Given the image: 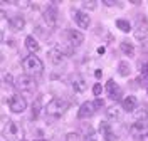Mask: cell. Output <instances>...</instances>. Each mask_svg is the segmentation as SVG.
<instances>
[{"label": "cell", "instance_id": "1", "mask_svg": "<svg viewBox=\"0 0 148 141\" xmlns=\"http://www.w3.org/2000/svg\"><path fill=\"white\" fill-rule=\"evenodd\" d=\"M67 108H69V106H67V101L61 99V97H54V99L44 108V111H46L47 119H59V118L67 111Z\"/></svg>", "mask_w": 148, "mask_h": 141}, {"label": "cell", "instance_id": "4", "mask_svg": "<svg viewBox=\"0 0 148 141\" xmlns=\"http://www.w3.org/2000/svg\"><path fill=\"white\" fill-rule=\"evenodd\" d=\"M42 17H44V22L47 24L49 29H56L57 25H59V12H57V9H56L52 3L47 5L46 9H44Z\"/></svg>", "mask_w": 148, "mask_h": 141}, {"label": "cell", "instance_id": "30", "mask_svg": "<svg viewBox=\"0 0 148 141\" xmlns=\"http://www.w3.org/2000/svg\"><path fill=\"white\" fill-rule=\"evenodd\" d=\"M141 76H143L145 79H148V62L141 66Z\"/></svg>", "mask_w": 148, "mask_h": 141}, {"label": "cell", "instance_id": "24", "mask_svg": "<svg viewBox=\"0 0 148 141\" xmlns=\"http://www.w3.org/2000/svg\"><path fill=\"white\" fill-rule=\"evenodd\" d=\"M99 131H101V134H103V136H104V134H108V133L111 131L110 123H108V121H103L101 124H99Z\"/></svg>", "mask_w": 148, "mask_h": 141}, {"label": "cell", "instance_id": "23", "mask_svg": "<svg viewBox=\"0 0 148 141\" xmlns=\"http://www.w3.org/2000/svg\"><path fill=\"white\" fill-rule=\"evenodd\" d=\"M96 7H98V3L94 0H84L83 2V9H86V10H94Z\"/></svg>", "mask_w": 148, "mask_h": 141}, {"label": "cell", "instance_id": "3", "mask_svg": "<svg viewBox=\"0 0 148 141\" xmlns=\"http://www.w3.org/2000/svg\"><path fill=\"white\" fill-rule=\"evenodd\" d=\"M15 87H17L20 93H36L37 89V81L36 77L29 74H20L15 81Z\"/></svg>", "mask_w": 148, "mask_h": 141}, {"label": "cell", "instance_id": "15", "mask_svg": "<svg viewBox=\"0 0 148 141\" xmlns=\"http://www.w3.org/2000/svg\"><path fill=\"white\" fill-rule=\"evenodd\" d=\"M136 106H138V101H136V97L135 96H126L125 99H123V109L125 111H128V113H133L135 109H136Z\"/></svg>", "mask_w": 148, "mask_h": 141}, {"label": "cell", "instance_id": "11", "mask_svg": "<svg viewBox=\"0 0 148 141\" xmlns=\"http://www.w3.org/2000/svg\"><path fill=\"white\" fill-rule=\"evenodd\" d=\"M96 113V106L94 103H83L81 104V108H79V111H77V118L79 119H89L92 114Z\"/></svg>", "mask_w": 148, "mask_h": 141}, {"label": "cell", "instance_id": "21", "mask_svg": "<svg viewBox=\"0 0 148 141\" xmlns=\"http://www.w3.org/2000/svg\"><path fill=\"white\" fill-rule=\"evenodd\" d=\"M130 72H131V66H130L128 62L121 61L120 64H118V74L123 76V77H126V76H130Z\"/></svg>", "mask_w": 148, "mask_h": 141}, {"label": "cell", "instance_id": "36", "mask_svg": "<svg viewBox=\"0 0 148 141\" xmlns=\"http://www.w3.org/2000/svg\"><path fill=\"white\" fill-rule=\"evenodd\" d=\"M147 93H148V87H147Z\"/></svg>", "mask_w": 148, "mask_h": 141}, {"label": "cell", "instance_id": "13", "mask_svg": "<svg viewBox=\"0 0 148 141\" xmlns=\"http://www.w3.org/2000/svg\"><path fill=\"white\" fill-rule=\"evenodd\" d=\"M9 27H10V30H14V32L24 30V27H25V19H24L22 15H12L9 19Z\"/></svg>", "mask_w": 148, "mask_h": 141}, {"label": "cell", "instance_id": "33", "mask_svg": "<svg viewBox=\"0 0 148 141\" xmlns=\"http://www.w3.org/2000/svg\"><path fill=\"white\" fill-rule=\"evenodd\" d=\"M76 140H77L76 133H69V134H67V138H66V141H76Z\"/></svg>", "mask_w": 148, "mask_h": 141}, {"label": "cell", "instance_id": "29", "mask_svg": "<svg viewBox=\"0 0 148 141\" xmlns=\"http://www.w3.org/2000/svg\"><path fill=\"white\" fill-rule=\"evenodd\" d=\"M3 81H5V84H9V86H14V84H15V82H14V77H12L10 74H5V76H3Z\"/></svg>", "mask_w": 148, "mask_h": 141}, {"label": "cell", "instance_id": "10", "mask_svg": "<svg viewBox=\"0 0 148 141\" xmlns=\"http://www.w3.org/2000/svg\"><path fill=\"white\" fill-rule=\"evenodd\" d=\"M73 19H74V22L77 24V27H81V29H89V25H91L89 15H88L86 12H83V10L73 12Z\"/></svg>", "mask_w": 148, "mask_h": 141}, {"label": "cell", "instance_id": "18", "mask_svg": "<svg viewBox=\"0 0 148 141\" xmlns=\"http://www.w3.org/2000/svg\"><path fill=\"white\" fill-rule=\"evenodd\" d=\"M120 49H121V52H123L125 56H128V57L135 56V46H133L130 40H123V42L120 44Z\"/></svg>", "mask_w": 148, "mask_h": 141}, {"label": "cell", "instance_id": "16", "mask_svg": "<svg viewBox=\"0 0 148 141\" xmlns=\"http://www.w3.org/2000/svg\"><path fill=\"white\" fill-rule=\"evenodd\" d=\"M133 114H135V121H148V106L141 104L133 111Z\"/></svg>", "mask_w": 148, "mask_h": 141}, {"label": "cell", "instance_id": "20", "mask_svg": "<svg viewBox=\"0 0 148 141\" xmlns=\"http://www.w3.org/2000/svg\"><path fill=\"white\" fill-rule=\"evenodd\" d=\"M25 47H27L29 52H37V50L40 49V46H39V42H37V39L34 37V35L25 37Z\"/></svg>", "mask_w": 148, "mask_h": 141}, {"label": "cell", "instance_id": "26", "mask_svg": "<svg viewBox=\"0 0 148 141\" xmlns=\"http://www.w3.org/2000/svg\"><path fill=\"white\" fill-rule=\"evenodd\" d=\"M103 138H104V141H118V136H116L113 131H110L108 134H104Z\"/></svg>", "mask_w": 148, "mask_h": 141}, {"label": "cell", "instance_id": "12", "mask_svg": "<svg viewBox=\"0 0 148 141\" xmlns=\"http://www.w3.org/2000/svg\"><path fill=\"white\" fill-rule=\"evenodd\" d=\"M106 93L110 96V99H113V101H120L121 99V89L113 79H110V81L106 82Z\"/></svg>", "mask_w": 148, "mask_h": 141}, {"label": "cell", "instance_id": "35", "mask_svg": "<svg viewBox=\"0 0 148 141\" xmlns=\"http://www.w3.org/2000/svg\"><path fill=\"white\" fill-rule=\"evenodd\" d=\"M147 141H148V133H147Z\"/></svg>", "mask_w": 148, "mask_h": 141}, {"label": "cell", "instance_id": "34", "mask_svg": "<svg viewBox=\"0 0 148 141\" xmlns=\"http://www.w3.org/2000/svg\"><path fill=\"white\" fill-rule=\"evenodd\" d=\"M37 141H46V140H37Z\"/></svg>", "mask_w": 148, "mask_h": 141}, {"label": "cell", "instance_id": "19", "mask_svg": "<svg viewBox=\"0 0 148 141\" xmlns=\"http://www.w3.org/2000/svg\"><path fill=\"white\" fill-rule=\"evenodd\" d=\"M15 134H17V126H15V123L9 121V126L3 124V136H7V138H10V140H14Z\"/></svg>", "mask_w": 148, "mask_h": 141}, {"label": "cell", "instance_id": "31", "mask_svg": "<svg viewBox=\"0 0 148 141\" xmlns=\"http://www.w3.org/2000/svg\"><path fill=\"white\" fill-rule=\"evenodd\" d=\"M94 106H96V109H101V108H104V101L103 99H96L94 101Z\"/></svg>", "mask_w": 148, "mask_h": 141}, {"label": "cell", "instance_id": "7", "mask_svg": "<svg viewBox=\"0 0 148 141\" xmlns=\"http://www.w3.org/2000/svg\"><path fill=\"white\" fill-rule=\"evenodd\" d=\"M9 108H10L12 113L20 114L27 109V101H25V97H22L20 94H14L9 99Z\"/></svg>", "mask_w": 148, "mask_h": 141}, {"label": "cell", "instance_id": "14", "mask_svg": "<svg viewBox=\"0 0 148 141\" xmlns=\"http://www.w3.org/2000/svg\"><path fill=\"white\" fill-rule=\"evenodd\" d=\"M71 86H73V89H74L77 94L84 93V91L88 89V82H86V79H84L83 76H74Z\"/></svg>", "mask_w": 148, "mask_h": 141}, {"label": "cell", "instance_id": "27", "mask_svg": "<svg viewBox=\"0 0 148 141\" xmlns=\"http://www.w3.org/2000/svg\"><path fill=\"white\" fill-rule=\"evenodd\" d=\"M39 111H40V103L39 101H34V104H32V116H37Z\"/></svg>", "mask_w": 148, "mask_h": 141}, {"label": "cell", "instance_id": "5", "mask_svg": "<svg viewBox=\"0 0 148 141\" xmlns=\"http://www.w3.org/2000/svg\"><path fill=\"white\" fill-rule=\"evenodd\" d=\"M64 39H66V42H67L69 46H73L74 49L79 47V46H83V42H84L83 32H79V30H76V29H67V30H64Z\"/></svg>", "mask_w": 148, "mask_h": 141}, {"label": "cell", "instance_id": "6", "mask_svg": "<svg viewBox=\"0 0 148 141\" xmlns=\"http://www.w3.org/2000/svg\"><path fill=\"white\" fill-rule=\"evenodd\" d=\"M148 34V20L145 15H138L136 17V24H135V29H133V35L135 39H138V40H143V39L147 37Z\"/></svg>", "mask_w": 148, "mask_h": 141}, {"label": "cell", "instance_id": "32", "mask_svg": "<svg viewBox=\"0 0 148 141\" xmlns=\"http://www.w3.org/2000/svg\"><path fill=\"white\" fill-rule=\"evenodd\" d=\"M103 5H106V7H113V5H118V3L113 2V0H103Z\"/></svg>", "mask_w": 148, "mask_h": 141}, {"label": "cell", "instance_id": "9", "mask_svg": "<svg viewBox=\"0 0 148 141\" xmlns=\"http://www.w3.org/2000/svg\"><path fill=\"white\" fill-rule=\"evenodd\" d=\"M147 123L148 121H135L133 124H130V133L133 134V138L136 141H141L143 140V133L147 131Z\"/></svg>", "mask_w": 148, "mask_h": 141}, {"label": "cell", "instance_id": "22", "mask_svg": "<svg viewBox=\"0 0 148 141\" xmlns=\"http://www.w3.org/2000/svg\"><path fill=\"white\" fill-rule=\"evenodd\" d=\"M116 27L120 29L121 32H130V30H131V24L125 19H118L116 20Z\"/></svg>", "mask_w": 148, "mask_h": 141}, {"label": "cell", "instance_id": "8", "mask_svg": "<svg viewBox=\"0 0 148 141\" xmlns=\"http://www.w3.org/2000/svg\"><path fill=\"white\" fill-rule=\"evenodd\" d=\"M47 57H49V62H51L52 66H61L66 61V56H64V52H62L61 47H52V49L47 52Z\"/></svg>", "mask_w": 148, "mask_h": 141}, {"label": "cell", "instance_id": "17", "mask_svg": "<svg viewBox=\"0 0 148 141\" xmlns=\"http://www.w3.org/2000/svg\"><path fill=\"white\" fill-rule=\"evenodd\" d=\"M106 116L110 121H120L121 119V109L116 108V106H111V108H106Z\"/></svg>", "mask_w": 148, "mask_h": 141}, {"label": "cell", "instance_id": "28", "mask_svg": "<svg viewBox=\"0 0 148 141\" xmlns=\"http://www.w3.org/2000/svg\"><path fill=\"white\" fill-rule=\"evenodd\" d=\"M92 93L96 94V96H99V94L103 93V86L101 84H94L92 86Z\"/></svg>", "mask_w": 148, "mask_h": 141}, {"label": "cell", "instance_id": "2", "mask_svg": "<svg viewBox=\"0 0 148 141\" xmlns=\"http://www.w3.org/2000/svg\"><path fill=\"white\" fill-rule=\"evenodd\" d=\"M22 67H24L25 74L32 76V77H34V76H40L42 72H44V64H42V61H40L37 56H34V54L24 57Z\"/></svg>", "mask_w": 148, "mask_h": 141}, {"label": "cell", "instance_id": "25", "mask_svg": "<svg viewBox=\"0 0 148 141\" xmlns=\"http://www.w3.org/2000/svg\"><path fill=\"white\" fill-rule=\"evenodd\" d=\"M83 131L86 133V134H84V138H86V140H89V138H92V136H94V129H92L91 126H84Z\"/></svg>", "mask_w": 148, "mask_h": 141}]
</instances>
